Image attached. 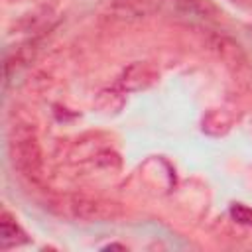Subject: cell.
<instances>
[{
    "instance_id": "2",
    "label": "cell",
    "mask_w": 252,
    "mask_h": 252,
    "mask_svg": "<svg viewBox=\"0 0 252 252\" xmlns=\"http://www.w3.org/2000/svg\"><path fill=\"white\" fill-rule=\"evenodd\" d=\"M24 242H28V238L22 232V228L16 222H12L10 219H2V224H0V248L8 250V248L20 246Z\"/></svg>"
},
{
    "instance_id": "3",
    "label": "cell",
    "mask_w": 252,
    "mask_h": 252,
    "mask_svg": "<svg viewBox=\"0 0 252 252\" xmlns=\"http://www.w3.org/2000/svg\"><path fill=\"white\" fill-rule=\"evenodd\" d=\"M230 217L240 222V224H246V226H252V209L242 205V203H234L230 207Z\"/></svg>"
},
{
    "instance_id": "1",
    "label": "cell",
    "mask_w": 252,
    "mask_h": 252,
    "mask_svg": "<svg viewBox=\"0 0 252 252\" xmlns=\"http://www.w3.org/2000/svg\"><path fill=\"white\" fill-rule=\"evenodd\" d=\"M10 156L14 167L30 179H37L41 173V154L35 136L26 128H14L10 140Z\"/></svg>"
}]
</instances>
